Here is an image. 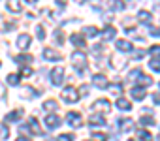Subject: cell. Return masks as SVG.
Returning a JSON list of instances; mask_svg holds the SVG:
<instances>
[{
  "mask_svg": "<svg viewBox=\"0 0 160 141\" xmlns=\"http://www.w3.org/2000/svg\"><path fill=\"white\" fill-rule=\"evenodd\" d=\"M72 64H73V68L77 70V74H83L85 70H87V64H89L87 55H85L83 51H73V53H72Z\"/></svg>",
  "mask_w": 160,
  "mask_h": 141,
  "instance_id": "1",
  "label": "cell"
},
{
  "mask_svg": "<svg viewBox=\"0 0 160 141\" xmlns=\"http://www.w3.org/2000/svg\"><path fill=\"white\" fill-rule=\"evenodd\" d=\"M60 98L66 104H75V102H79V92L75 90V87H66V89H62Z\"/></svg>",
  "mask_w": 160,
  "mask_h": 141,
  "instance_id": "2",
  "label": "cell"
},
{
  "mask_svg": "<svg viewBox=\"0 0 160 141\" xmlns=\"http://www.w3.org/2000/svg\"><path fill=\"white\" fill-rule=\"evenodd\" d=\"M62 81H64V68H55V70H51V83H53L55 87H60Z\"/></svg>",
  "mask_w": 160,
  "mask_h": 141,
  "instance_id": "3",
  "label": "cell"
},
{
  "mask_svg": "<svg viewBox=\"0 0 160 141\" xmlns=\"http://www.w3.org/2000/svg\"><path fill=\"white\" fill-rule=\"evenodd\" d=\"M66 117H68L66 120H68V124H70L72 128H79V126H83V119H81V115H79V113L70 111Z\"/></svg>",
  "mask_w": 160,
  "mask_h": 141,
  "instance_id": "4",
  "label": "cell"
},
{
  "mask_svg": "<svg viewBox=\"0 0 160 141\" xmlns=\"http://www.w3.org/2000/svg\"><path fill=\"white\" fill-rule=\"evenodd\" d=\"M91 109L92 111H104V113H109L111 111V104L104 98V100H96L92 105H91Z\"/></svg>",
  "mask_w": 160,
  "mask_h": 141,
  "instance_id": "5",
  "label": "cell"
},
{
  "mask_svg": "<svg viewBox=\"0 0 160 141\" xmlns=\"http://www.w3.org/2000/svg\"><path fill=\"white\" fill-rule=\"evenodd\" d=\"M92 85L98 87V89H108L109 87V81H108V77L104 74H94L92 75Z\"/></svg>",
  "mask_w": 160,
  "mask_h": 141,
  "instance_id": "6",
  "label": "cell"
},
{
  "mask_svg": "<svg viewBox=\"0 0 160 141\" xmlns=\"http://www.w3.org/2000/svg\"><path fill=\"white\" fill-rule=\"evenodd\" d=\"M117 124H119V130H121V132H130V130L134 128V120L128 119V117H121V119H117Z\"/></svg>",
  "mask_w": 160,
  "mask_h": 141,
  "instance_id": "7",
  "label": "cell"
},
{
  "mask_svg": "<svg viewBox=\"0 0 160 141\" xmlns=\"http://www.w3.org/2000/svg\"><path fill=\"white\" fill-rule=\"evenodd\" d=\"M27 126H28L30 134H34V135H42V134H43V132H42V126H40V122H38L36 117H30L28 122H27Z\"/></svg>",
  "mask_w": 160,
  "mask_h": 141,
  "instance_id": "8",
  "label": "cell"
},
{
  "mask_svg": "<svg viewBox=\"0 0 160 141\" xmlns=\"http://www.w3.org/2000/svg\"><path fill=\"white\" fill-rule=\"evenodd\" d=\"M30 43H32L30 34H19V38H17V47L19 49H28Z\"/></svg>",
  "mask_w": 160,
  "mask_h": 141,
  "instance_id": "9",
  "label": "cell"
},
{
  "mask_svg": "<svg viewBox=\"0 0 160 141\" xmlns=\"http://www.w3.org/2000/svg\"><path fill=\"white\" fill-rule=\"evenodd\" d=\"M109 62H111V68L121 70V68H124V66L128 64V58H126V56H111Z\"/></svg>",
  "mask_w": 160,
  "mask_h": 141,
  "instance_id": "10",
  "label": "cell"
},
{
  "mask_svg": "<svg viewBox=\"0 0 160 141\" xmlns=\"http://www.w3.org/2000/svg\"><path fill=\"white\" fill-rule=\"evenodd\" d=\"M115 47H117L119 51H122V53H130V51L134 49L132 41H128V40H119V41H115Z\"/></svg>",
  "mask_w": 160,
  "mask_h": 141,
  "instance_id": "11",
  "label": "cell"
},
{
  "mask_svg": "<svg viewBox=\"0 0 160 141\" xmlns=\"http://www.w3.org/2000/svg\"><path fill=\"white\" fill-rule=\"evenodd\" d=\"M115 36H117V28L115 27H106L104 32H102V40L104 41H111Z\"/></svg>",
  "mask_w": 160,
  "mask_h": 141,
  "instance_id": "12",
  "label": "cell"
},
{
  "mask_svg": "<svg viewBox=\"0 0 160 141\" xmlns=\"http://www.w3.org/2000/svg\"><path fill=\"white\" fill-rule=\"evenodd\" d=\"M70 41H72L75 47H79V49H83V47L87 45V41H85V38H83L81 34H72V36H70Z\"/></svg>",
  "mask_w": 160,
  "mask_h": 141,
  "instance_id": "13",
  "label": "cell"
},
{
  "mask_svg": "<svg viewBox=\"0 0 160 141\" xmlns=\"http://www.w3.org/2000/svg\"><path fill=\"white\" fill-rule=\"evenodd\" d=\"M106 124V117L104 115H92L89 117V126H104Z\"/></svg>",
  "mask_w": 160,
  "mask_h": 141,
  "instance_id": "14",
  "label": "cell"
},
{
  "mask_svg": "<svg viewBox=\"0 0 160 141\" xmlns=\"http://www.w3.org/2000/svg\"><path fill=\"white\" fill-rule=\"evenodd\" d=\"M43 56H45L47 60H60V58H62V56H60L55 49H51V47H45V49H43Z\"/></svg>",
  "mask_w": 160,
  "mask_h": 141,
  "instance_id": "15",
  "label": "cell"
},
{
  "mask_svg": "<svg viewBox=\"0 0 160 141\" xmlns=\"http://www.w3.org/2000/svg\"><path fill=\"white\" fill-rule=\"evenodd\" d=\"M115 105H117V109H121V111H130V109H132V104H130L126 98H117Z\"/></svg>",
  "mask_w": 160,
  "mask_h": 141,
  "instance_id": "16",
  "label": "cell"
},
{
  "mask_svg": "<svg viewBox=\"0 0 160 141\" xmlns=\"http://www.w3.org/2000/svg\"><path fill=\"white\" fill-rule=\"evenodd\" d=\"M45 124H47L49 128H57V126H60V119H58V115H47V117H45Z\"/></svg>",
  "mask_w": 160,
  "mask_h": 141,
  "instance_id": "17",
  "label": "cell"
},
{
  "mask_svg": "<svg viewBox=\"0 0 160 141\" xmlns=\"http://www.w3.org/2000/svg\"><path fill=\"white\" fill-rule=\"evenodd\" d=\"M145 94H147V90H145L143 87H134V89H132V98H134V100H143Z\"/></svg>",
  "mask_w": 160,
  "mask_h": 141,
  "instance_id": "18",
  "label": "cell"
},
{
  "mask_svg": "<svg viewBox=\"0 0 160 141\" xmlns=\"http://www.w3.org/2000/svg\"><path fill=\"white\" fill-rule=\"evenodd\" d=\"M13 60H15V62H17L19 66H25V64H30V62H32L34 58H32L30 55H17V56H15Z\"/></svg>",
  "mask_w": 160,
  "mask_h": 141,
  "instance_id": "19",
  "label": "cell"
},
{
  "mask_svg": "<svg viewBox=\"0 0 160 141\" xmlns=\"http://www.w3.org/2000/svg\"><path fill=\"white\" fill-rule=\"evenodd\" d=\"M21 115H23V109L10 111V113H8V117H6V120H8V122H17V120L21 119Z\"/></svg>",
  "mask_w": 160,
  "mask_h": 141,
  "instance_id": "20",
  "label": "cell"
},
{
  "mask_svg": "<svg viewBox=\"0 0 160 141\" xmlns=\"http://www.w3.org/2000/svg\"><path fill=\"white\" fill-rule=\"evenodd\" d=\"M8 10L12 13H21V2L19 0H8Z\"/></svg>",
  "mask_w": 160,
  "mask_h": 141,
  "instance_id": "21",
  "label": "cell"
},
{
  "mask_svg": "<svg viewBox=\"0 0 160 141\" xmlns=\"http://www.w3.org/2000/svg\"><path fill=\"white\" fill-rule=\"evenodd\" d=\"M151 19H152L151 12H138V21H139V23L149 25V23H151Z\"/></svg>",
  "mask_w": 160,
  "mask_h": 141,
  "instance_id": "22",
  "label": "cell"
},
{
  "mask_svg": "<svg viewBox=\"0 0 160 141\" xmlns=\"http://www.w3.org/2000/svg\"><path fill=\"white\" fill-rule=\"evenodd\" d=\"M138 83H139V87H143V89H145V87H151V85H152V77L141 74V75L138 77Z\"/></svg>",
  "mask_w": 160,
  "mask_h": 141,
  "instance_id": "23",
  "label": "cell"
},
{
  "mask_svg": "<svg viewBox=\"0 0 160 141\" xmlns=\"http://www.w3.org/2000/svg\"><path fill=\"white\" fill-rule=\"evenodd\" d=\"M138 137L141 139V141H152V135H151V132H147V130H138Z\"/></svg>",
  "mask_w": 160,
  "mask_h": 141,
  "instance_id": "24",
  "label": "cell"
},
{
  "mask_svg": "<svg viewBox=\"0 0 160 141\" xmlns=\"http://www.w3.org/2000/svg\"><path fill=\"white\" fill-rule=\"evenodd\" d=\"M58 107V102H55V100H47V102H43V109L45 111H55Z\"/></svg>",
  "mask_w": 160,
  "mask_h": 141,
  "instance_id": "25",
  "label": "cell"
},
{
  "mask_svg": "<svg viewBox=\"0 0 160 141\" xmlns=\"http://www.w3.org/2000/svg\"><path fill=\"white\" fill-rule=\"evenodd\" d=\"M149 68L152 70V72L160 74V60H158V58H151V60H149Z\"/></svg>",
  "mask_w": 160,
  "mask_h": 141,
  "instance_id": "26",
  "label": "cell"
},
{
  "mask_svg": "<svg viewBox=\"0 0 160 141\" xmlns=\"http://www.w3.org/2000/svg\"><path fill=\"white\" fill-rule=\"evenodd\" d=\"M53 38H55V43H58V45L64 43V34H62V30H58V28L53 32Z\"/></svg>",
  "mask_w": 160,
  "mask_h": 141,
  "instance_id": "27",
  "label": "cell"
},
{
  "mask_svg": "<svg viewBox=\"0 0 160 141\" xmlns=\"http://www.w3.org/2000/svg\"><path fill=\"white\" fill-rule=\"evenodd\" d=\"M19 81H21V77H19L17 74H10V75H8V83H10L12 87H17Z\"/></svg>",
  "mask_w": 160,
  "mask_h": 141,
  "instance_id": "28",
  "label": "cell"
},
{
  "mask_svg": "<svg viewBox=\"0 0 160 141\" xmlns=\"http://www.w3.org/2000/svg\"><path fill=\"white\" fill-rule=\"evenodd\" d=\"M8 137H10V130H8V126L0 122V139H8Z\"/></svg>",
  "mask_w": 160,
  "mask_h": 141,
  "instance_id": "29",
  "label": "cell"
},
{
  "mask_svg": "<svg viewBox=\"0 0 160 141\" xmlns=\"http://www.w3.org/2000/svg\"><path fill=\"white\" fill-rule=\"evenodd\" d=\"M83 34H85V36H89V38H92V36H96V34H98V28H96V27H85Z\"/></svg>",
  "mask_w": 160,
  "mask_h": 141,
  "instance_id": "30",
  "label": "cell"
},
{
  "mask_svg": "<svg viewBox=\"0 0 160 141\" xmlns=\"http://www.w3.org/2000/svg\"><path fill=\"white\" fill-rule=\"evenodd\" d=\"M108 89H109V90H111V92H113L115 96H119V94H122V87H121V83H115V85H109Z\"/></svg>",
  "mask_w": 160,
  "mask_h": 141,
  "instance_id": "31",
  "label": "cell"
},
{
  "mask_svg": "<svg viewBox=\"0 0 160 141\" xmlns=\"http://www.w3.org/2000/svg\"><path fill=\"white\" fill-rule=\"evenodd\" d=\"M36 36H38V40H45V28H43V25H38L36 27Z\"/></svg>",
  "mask_w": 160,
  "mask_h": 141,
  "instance_id": "32",
  "label": "cell"
},
{
  "mask_svg": "<svg viewBox=\"0 0 160 141\" xmlns=\"http://www.w3.org/2000/svg\"><path fill=\"white\" fill-rule=\"evenodd\" d=\"M111 10H115V12H119V10H124V4L121 2V0H113V2H111Z\"/></svg>",
  "mask_w": 160,
  "mask_h": 141,
  "instance_id": "33",
  "label": "cell"
},
{
  "mask_svg": "<svg viewBox=\"0 0 160 141\" xmlns=\"http://www.w3.org/2000/svg\"><path fill=\"white\" fill-rule=\"evenodd\" d=\"M141 124L143 126H154V119L152 117H141Z\"/></svg>",
  "mask_w": 160,
  "mask_h": 141,
  "instance_id": "34",
  "label": "cell"
},
{
  "mask_svg": "<svg viewBox=\"0 0 160 141\" xmlns=\"http://www.w3.org/2000/svg\"><path fill=\"white\" fill-rule=\"evenodd\" d=\"M147 53L152 55V56H160V45H152V47H149Z\"/></svg>",
  "mask_w": 160,
  "mask_h": 141,
  "instance_id": "35",
  "label": "cell"
},
{
  "mask_svg": "<svg viewBox=\"0 0 160 141\" xmlns=\"http://www.w3.org/2000/svg\"><path fill=\"white\" fill-rule=\"evenodd\" d=\"M134 55H136L134 58H138V60H141V58H143L145 55H149V53H147V49H138V51H134Z\"/></svg>",
  "mask_w": 160,
  "mask_h": 141,
  "instance_id": "36",
  "label": "cell"
},
{
  "mask_svg": "<svg viewBox=\"0 0 160 141\" xmlns=\"http://www.w3.org/2000/svg\"><path fill=\"white\" fill-rule=\"evenodd\" d=\"M92 139H98V141H106L108 135L106 134H100V132H92Z\"/></svg>",
  "mask_w": 160,
  "mask_h": 141,
  "instance_id": "37",
  "label": "cell"
},
{
  "mask_svg": "<svg viewBox=\"0 0 160 141\" xmlns=\"http://www.w3.org/2000/svg\"><path fill=\"white\" fill-rule=\"evenodd\" d=\"M57 141H73V134H62V135H58Z\"/></svg>",
  "mask_w": 160,
  "mask_h": 141,
  "instance_id": "38",
  "label": "cell"
},
{
  "mask_svg": "<svg viewBox=\"0 0 160 141\" xmlns=\"http://www.w3.org/2000/svg\"><path fill=\"white\" fill-rule=\"evenodd\" d=\"M21 75H23V77H30V75H32V70H30L28 66L21 68Z\"/></svg>",
  "mask_w": 160,
  "mask_h": 141,
  "instance_id": "39",
  "label": "cell"
},
{
  "mask_svg": "<svg viewBox=\"0 0 160 141\" xmlns=\"http://www.w3.org/2000/svg\"><path fill=\"white\" fill-rule=\"evenodd\" d=\"M149 34H151V36H160V28H154V27H149Z\"/></svg>",
  "mask_w": 160,
  "mask_h": 141,
  "instance_id": "40",
  "label": "cell"
},
{
  "mask_svg": "<svg viewBox=\"0 0 160 141\" xmlns=\"http://www.w3.org/2000/svg\"><path fill=\"white\" fill-rule=\"evenodd\" d=\"M151 98H152V102H154L156 105H160V92H154V94H152Z\"/></svg>",
  "mask_w": 160,
  "mask_h": 141,
  "instance_id": "41",
  "label": "cell"
},
{
  "mask_svg": "<svg viewBox=\"0 0 160 141\" xmlns=\"http://www.w3.org/2000/svg\"><path fill=\"white\" fill-rule=\"evenodd\" d=\"M55 2H57V6L64 8V6H66V2H68V0H55Z\"/></svg>",
  "mask_w": 160,
  "mask_h": 141,
  "instance_id": "42",
  "label": "cell"
},
{
  "mask_svg": "<svg viewBox=\"0 0 160 141\" xmlns=\"http://www.w3.org/2000/svg\"><path fill=\"white\" fill-rule=\"evenodd\" d=\"M12 28H15L12 23H6V25H4V32H8V30H12Z\"/></svg>",
  "mask_w": 160,
  "mask_h": 141,
  "instance_id": "43",
  "label": "cell"
},
{
  "mask_svg": "<svg viewBox=\"0 0 160 141\" xmlns=\"http://www.w3.org/2000/svg\"><path fill=\"white\" fill-rule=\"evenodd\" d=\"M81 94H83V96H87V94H89V89H87V85L81 89Z\"/></svg>",
  "mask_w": 160,
  "mask_h": 141,
  "instance_id": "44",
  "label": "cell"
},
{
  "mask_svg": "<svg viewBox=\"0 0 160 141\" xmlns=\"http://www.w3.org/2000/svg\"><path fill=\"white\" fill-rule=\"evenodd\" d=\"M15 141H30L28 137H19V139H15Z\"/></svg>",
  "mask_w": 160,
  "mask_h": 141,
  "instance_id": "45",
  "label": "cell"
},
{
  "mask_svg": "<svg viewBox=\"0 0 160 141\" xmlns=\"http://www.w3.org/2000/svg\"><path fill=\"white\" fill-rule=\"evenodd\" d=\"M27 2H28V4H36V2H38V0H27Z\"/></svg>",
  "mask_w": 160,
  "mask_h": 141,
  "instance_id": "46",
  "label": "cell"
},
{
  "mask_svg": "<svg viewBox=\"0 0 160 141\" xmlns=\"http://www.w3.org/2000/svg\"><path fill=\"white\" fill-rule=\"evenodd\" d=\"M75 2H77V4H83V2H85V0H75Z\"/></svg>",
  "mask_w": 160,
  "mask_h": 141,
  "instance_id": "47",
  "label": "cell"
},
{
  "mask_svg": "<svg viewBox=\"0 0 160 141\" xmlns=\"http://www.w3.org/2000/svg\"><path fill=\"white\" fill-rule=\"evenodd\" d=\"M130 141H134V139H130Z\"/></svg>",
  "mask_w": 160,
  "mask_h": 141,
  "instance_id": "48",
  "label": "cell"
}]
</instances>
